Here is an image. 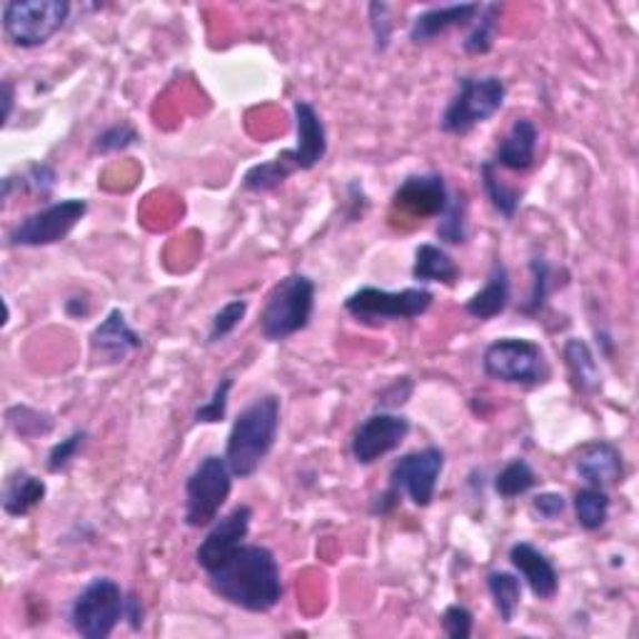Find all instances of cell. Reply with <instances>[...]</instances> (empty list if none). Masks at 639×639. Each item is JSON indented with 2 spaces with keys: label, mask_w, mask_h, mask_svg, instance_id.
<instances>
[{
  "label": "cell",
  "mask_w": 639,
  "mask_h": 639,
  "mask_svg": "<svg viewBox=\"0 0 639 639\" xmlns=\"http://www.w3.org/2000/svg\"><path fill=\"white\" fill-rule=\"evenodd\" d=\"M208 575L210 590L232 607L266 615L282 600V572L276 552L262 545L242 542Z\"/></svg>",
  "instance_id": "obj_1"
},
{
  "label": "cell",
  "mask_w": 639,
  "mask_h": 639,
  "mask_svg": "<svg viewBox=\"0 0 639 639\" xmlns=\"http://www.w3.org/2000/svg\"><path fill=\"white\" fill-rule=\"evenodd\" d=\"M280 415L282 408L278 395H260L232 420L226 460L236 478H252L262 468V462L268 460V455L278 442Z\"/></svg>",
  "instance_id": "obj_2"
},
{
  "label": "cell",
  "mask_w": 639,
  "mask_h": 639,
  "mask_svg": "<svg viewBox=\"0 0 639 639\" xmlns=\"http://www.w3.org/2000/svg\"><path fill=\"white\" fill-rule=\"evenodd\" d=\"M316 312V282L302 272L286 276L270 296L260 312V332L270 342H282L302 332Z\"/></svg>",
  "instance_id": "obj_3"
},
{
  "label": "cell",
  "mask_w": 639,
  "mask_h": 639,
  "mask_svg": "<svg viewBox=\"0 0 639 639\" xmlns=\"http://www.w3.org/2000/svg\"><path fill=\"white\" fill-rule=\"evenodd\" d=\"M482 372L487 378L520 388H537L550 380V362L540 342L525 338H500L482 352Z\"/></svg>",
  "instance_id": "obj_4"
},
{
  "label": "cell",
  "mask_w": 639,
  "mask_h": 639,
  "mask_svg": "<svg viewBox=\"0 0 639 639\" xmlns=\"http://www.w3.org/2000/svg\"><path fill=\"white\" fill-rule=\"evenodd\" d=\"M507 98V86L502 78L482 76V78H462L455 98L445 108L440 118L442 133L448 136H468L475 128L492 120L500 113Z\"/></svg>",
  "instance_id": "obj_5"
},
{
  "label": "cell",
  "mask_w": 639,
  "mask_h": 639,
  "mask_svg": "<svg viewBox=\"0 0 639 639\" xmlns=\"http://www.w3.org/2000/svg\"><path fill=\"white\" fill-rule=\"evenodd\" d=\"M126 592L113 577H96L70 605V625L83 639H108L126 620Z\"/></svg>",
  "instance_id": "obj_6"
},
{
  "label": "cell",
  "mask_w": 639,
  "mask_h": 639,
  "mask_svg": "<svg viewBox=\"0 0 639 639\" xmlns=\"http://www.w3.org/2000/svg\"><path fill=\"white\" fill-rule=\"evenodd\" d=\"M68 16V0H10L3 6V33L16 48L33 50L60 33Z\"/></svg>",
  "instance_id": "obj_7"
},
{
  "label": "cell",
  "mask_w": 639,
  "mask_h": 639,
  "mask_svg": "<svg viewBox=\"0 0 639 639\" xmlns=\"http://www.w3.org/2000/svg\"><path fill=\"white\" fill-rule=\"evenodd\" d=\"M232 470L228 468L226 455H208L202 458L196 470L190 472L186 482V525L188 527H208L218 520L222 507L232 492Z\"/></svg>",
  "instance_id": "obj_8"
},
{
  "label": "cell",
  "mask_w": 639,
  "mask_h": 639,
  "mask_svg": "<svg viewBox=\"0 0 639 639\" xmlns=\"http://www.w3.org/2000/svg\"><path fill=\"white\" fill-rule=\"evenodd\" d=\"M435 296L428 288H405V290H380L360 288L345 300V310L362 325H385L415 320L432 308Z\"/></svg>",
  "instance_id": "obj_9"
},
{
  "label": "cell",
  "mask_w": 639,
  "mask_h": 639,
  "mask_svg": "<svg viewBox=\"0 0 639 639\" xmlns=\"http://www.w3.org/2000/svg\"><path fill=\"white\" fill-rule=\"evenodd\" d=\"M88 216V200L66 198L50 206L30 212L18 226L10 230V246L18 248H48L63 242L78 222Z\"/></svg>",
  "instance_id": "obj_10"
},
{
  "label": "cell",
  "mask_w": 639,
  "mask_h": 639,
  "mask_svg": "<svg viewBox=\"0 0 639 639\" xmlns=\"http://www.w3.org/2000/svg\"><path fill=\"white\" fill-rule=\"evenodd\" d=\"M445 470V452L440 448H422L405 455L390 472V487L405 495L415 507H430L438 492L440 475Z\"/></svg>",
  "instance_id": "obj_11"
},
{
  "label": "cell",
  "mask_w": 639,
  "mask_h": 639,
  "mask_svg": "<svg viewBox=\"0 0 639 639\" xmlns=\"http://www.w3.org/2000/svg\"><path fill=\"white\" fill-rule=\"evenodd\" d=\"M410 420L405 415L398 412H375L370 418H365L360 422V428L355 430L352 442H350V452L352 460L368 468V465H375L382 460L385 455H390L400 448V445L408 440L410 435Z\"/></svg>",
  "instance_id": "obj_12"
},
{
  "label": "cell",
  "mask_w": 639,
  "mask_h": 639,
  "mask_svg": "<svg viewBox=\"0 0 639 639\" xmlns=\"http://www.w3.org/2000/svg\"><path fill=\"white\" fill-rule=\"evenodd\" d=\"M448 202L450 190L440 172H422V176L405 178L392 196V208L412 220L440 218Z\"/></svg>",
  "instance_id": "obj_13"
},
{
  "label": "cell",
  "mask_w": 639,
  "mask_h": 639,
  "mask_svg": "<svg viewBox=\"0 0 639 639\" xmlns=\"http://www.w3.org/2000/svg\"><path fill=\"white\" fill-rule=\"evenodd\" d=\"M252 525V510L248 505H238L236 510H230L226 517L212 522L206 540L200 542L196 552V562L202 570L210 572L212 567H218L226 557H230L238 547L246 542Z\"/></svg>",
  "instance_id": "obj_14"
},
{
  "label": "cell",
  "mask_w": 639,
  "mask_h": 639,
  "mask_svg": "<svg viewBox=\"0 0 639 639\" xmlns=\"http://www.w3.org/2000/svg\"><path fill=\"white\" fill-rule=\"evenodd\" d=\"M292 113H296L298 143L296 148L282 150V156L290 160V166L296 170L318 168L328 156V130H325L322 118L308 100H296Z\"/></svg>",
  "instance_id": "obj_15"
},
{
  "label": "cell",
  "mask_w": 639,
  "mask_h": 639,
  "mask_svg": "<svg viewBox=\"0 0 639 639\" xmlns=\"http://www.w3.org/2000/svg\"><path fill=\"white\" fill-rule=\"evenodd\" d=\"M143 348V338L130 328L123 310H110L108 318L90 332V355L98 365H118L130 352Z\"/></svg>",
  "instance_id": "obj_16"
},
{
  "label": "cell",
  "mask_w": 639,
  "mask_h": 639,
  "mask_svg": "<svg viewBox=\"0 0 639 639\" xmlns=\"http://www.w3.org/2000/svg\"><path fill=\"white\" fill-rule=\"evenodd\" d=\"M575 470L590 487H615L625 478V458L620 448L610 440H592L577 452Z\"/></svg>",
  "instance_id": "obj_17"
},
{
  "label": "cell",
  "mask_w": 639,
  "mask_h": 639,
  "mask_svg": "<svg viewBox=\"0 0 639 639\" xmlns=\"http://www.w3.org/2000/svg\"><path fill=\"white\" fill-rule=\"evenodd\" d=\"M510 562L537 600H552L560 592V572L542 550L530 542H515L510 547Z\"/></svg>",
  "instance_id": "obj_18"
},
{
  "label": "cell",
  "mask_w": 639,
  "mask_h": 639,
  "mask_svg": "<svg viewBox=\"0 0 639 639\" xmlns=\"http://www.w3.org/2000/svg\"><path fill=\"white\" fill-rule=\"evenodd\" d=\"M480 3H455V6H438L422 10L420 16H415L410 26V40L412 43H432L435 38H440L455 28L472 26L475 18L480 16Z\"/></svg>",
  "instance_id": "obj_19"
},
{
  "label": "cell",
  "mask_w": 639,
  "mask_h": 639,
  "mask_svg": "<svg viewBox=\"0 0 639 639\" xmlns=\"http://www.w3.org/2000/svg\"><path fill=\"white\" fill-rule=\"evenodd\" d=\"M537 143H540V130H537V126L530 118H517L502 138V143L497 146L492 162L497 168L512 172L530 170L537 160Z\"/></svg>",
  "instance_id": "obj_20"
},
{
  "label": "cell",
  "mask_w": 639,
  "mask_h": 639,
  "mask_svg": "<svg viewBox=\"0 0 639 639\" xmlns=\"http://www.w3.org/2000/svg\"><path fill=\"white\" fill-rule=\"evenodd\" d=\"M510 296H512L510 272H507L502 260H495L485 288L480 292H475L465 310H468V316H472L475 320L487 322L497 316H502L507 306H510Z\"/></svg>",
  "instance_id": "obj_21"
},
{
  "label": "cell",
  "mask_w": 639,
  "mask_h": 639,
  "mask_svg": "<svg viewBox=\"0 0 639 639\" xmlns=\"http://www.w3.org/2000/svg\"><path fill=\"white\" fill-rule=\"evenodd\" d=\"M412 278L422 282V286L425 282H440V286L450 288L460 280V268L448 250L432 246V242H425V246L415 250Z\"/></svg>",
  "instance_id": "obj_22"
},
{
  "label": "cell",
  "mask_w": 639,
  "mask_h": 639,
  "mask_svg": "<svg viewBox=\"0 0 639 639\" xmlns=\"http://www.w3.org/2000/svg\"><path fill=\"white\" fill-rule=\"evenodd\" d=\"M562 355H565L567 372H570V380L577 392L592 395L600 390L602 372H600V365H597L595 360V352L590 345L580 338H570L565 342Z\"/></svg>",
  "instance_id": "obj_23"
},
{
  "label": "cell",
  "mask_w": 639,
  "mask_h": 639,
  "mask_svg": "<svg viewBox=\"0 0 639 639\" xmlns=\"http://www.w3.org/2000/svg\"><path fill=\"white\" fill-rule=\"evenodd\" d=\"M46 492H48V487L43 480L26 470H20L16 475H10L6 482L3 510L10 517H26L46 500Z\"/></svg>",
  "instance_id": "obj_24"
},
{
  "label": "cell",
  "mask_w": 639,
  "mask_h": 639,
  "mask_svg": "<svg viewBox=\"0 0 639 639\" xmlns=\"http://www.w3.org/2000/svg\"><path fill=\"white\" fill-rule=\"evenodd\" d=\"M572 507H575L577 525H580L587 532H597V530H602L607 520H610L612 500L602 487L587 485L582 487V490H577Z\"/></svg>",
  "instance_id": "obj_25"
},
{
  "label": "cell",
  "mask_w": 639,
  "mask_h": 639,
  "mask_svg": "<svg viewBox=\"0 0 639 639\" xmlns=\"http://www.w3.org/2000/svg\"><path fill=\"white\" fill-rule=\"evenodd\" d=\"M480 180H482L487 200L492 202V208L500 212L505 220H512L517 216V208H520V198H522L520 188L507 186V182L500 178V168H497L492 160H485L480 166Z\"/></svg>",
  "instance_id": "obj_26"
},
{
  "label": "cell",
  "mask_w": 639,
  "mask_h": 639,
  "mask_svg": "<svg viewBox=\"0 0 639 639\" xmlns=\"http://www.w3.org/2000/svg\"><path fill=\"white\" fill-rule=\"evenodd\" d=\"M487 590H490L492 597V605L497 615H500V620L505 625H512L517 610H520V602H522V582L520 577L512 575V572H490L487 575Z\"/></svg>",
  "instance_id": "obj_27"
},
{
  "label": "cell",
  "mask_w": 639,
  "mask_h": 639,
  "mask_svg": "<svg viewBox=\"0 0 639 639\" xmlns=\"http://www.w3.org/2000/svg\"><path fill=\"white\" fill-rule=\"evenodd\" d=\"M500 16H502V8L497 6V3L482 6L480 16L475 18V23H472V30L468 33V38L462 40L465 53H470V56H487V53H490V50L495 48L497 30H500Z\"/></svg>",
  "instance_id": "obj_28"
},
{
  "label": "cell",
  "mask_w": 639,
  "mask_h": 639,
  "mask_svg": "<svg viewBox=\"0 0 639 639\" xmlns=\"http://www.w3.org/2000/svg\"><path fill=\"white\" fill-rule=\"evenodd\" d=\"M292 172H298L296 168L290 166V160L286 156H278L268 162H260V166H252L246 178H242V188L248 192H270L280 188L282 182L290 180Z\"/></svg>",
  "instance_id": "obj_29"
},
{
  "label": "cell",
  "mask_w": 639,
  "mask_h": 639,
  "mask_svg": "<svg viewBox=\"0 0 639 639\" xmlns=\"http://www.w3.org/2000/svg\"><path fill=\"white\" fill-rule=\"evenodd\" d=\"M495 492L505 497V500H515V497L527 495L537 485V472L532 470V465L515 458L512 462H507L505 468L495 475Z\"/></svg>",
  "instance_id": "obj_30"
},
{
  "label": "cell",
  "mask_w": 639,
  "mask_h": 639,
  "mask_svg": "<svg viewBox=\"0 0 639 639\" xmlns=\"http://www.w3.org/2000/svg\"><path fill=\"white\" fill-rule=\"evenodd\" d=\"M6 420H8V428L23 440L46 438V435L56 428L53 415L28 408V405H13V408H8Z\"/></svg>",
  "instance_id": "obj_31"
},
{
  "label": "cell",
  "mask_w": 639,
  "mask_h": 639,
  "mask_svg": "<svg viewBox=\"0 0 639 639\" xmlns=\"http://www.w3.org/2000/svg\"><path fill=\"white\" fill-rule=\"evenodd\" d=\"M438 238L448 242V246H462V242H468V200H465L462 192L450 196L448 208H445L440 216Z\"/></svg>",
  "instance_id": "obj_32"
},
{
  "label": "cell",
  "mask_w": 639,
  "mask_h": 639,
  "mask_svg": "<svg viewBox=\"0 0 639 639\" xmlns=\"http://www.w3.org/2000/svg\"><path fill=\"white\" fill-rule=\"evenodd\" d=\"M56 182H58V172L53 168L46 166V162H33V166H28L18 178L8 176L3 180V190H10V188L18 186V192L26 190V192H33V196L46 198V196H50V192H53Z\"/></svg>",
  "instance_id": "obj_33"
},
{
  "label": "cell",
  "mask_w": 639,
  "mask_h": 639,
  "mask_svg": "<svg viewBox=\"0 0 639 639\" xmlns=\"http://www.w3.org/2000/svg\"><path fill=\"white\" fill-rule=\"evenodd\" d=\"M530 276H532V288H530V296L520 306L522 316H540V310L545 308L547 298H550V278H552V268L550 262L545 258H532L530 260Z\"/></svg>",
  "instance_id": "obj_34"
},
{
  "label": "cell",
  "mask_w": 639,
  "mask_h": 639,
  "mask_svg": "<svg viewBox=\"0 0 639 639\" xmlns=\"http://www.w3.org/2000/svg\"><path fill=\"white\" fill-rule=\"evenodd\" d=\"M248 316V300H230L222 306L216 316L210 320V330H208V342H222L236 332L242 320Z\"/></svg>",
  "instance_id": "obj_35"
},
{
  "label": "cell",
  "mask_w": 639,
  "mask_h": 639,
  "mask_svg": "<svg viewBox=\"0 0 639 639\" xmlns=\"http://www.w3.org/2000/svg\"><path fill=\"white\" fill-rule=\"evenodd\" d=\"M140 143V133L136 130V126L130 123H116L106 128L103 133H98V138L93 140V150L100 156H110V153H123V150L133 148Z\"/></svg>",
  "instance_id": "obj_36"
},
{
  "label": "cell",
  "mask_w": 639,
  "mask_h": 639,
  "mask_svg": "<svg viewBox=\"0 0 639 639\" xmlns=\"http://www.w3.org/2000/svg\"><path fill=\"white\" fill-rule=\"evenodd\" d=\"M230 390H232V378H222L216 390H212L210 400H206L196 410V422L200 425H216L222 422L228 415V402H230Z\"/></svg>",
  "instance_id": "obj_37"
},
{
  "label": "cell",
  "mask_w": 639,
  "mask_h": 639,
  "mask_svg": "<svg viewBox=\"0 0 639 639\" xmlns=\"http://www.w3.org/2000/svg\"><path fill=\"white\" fill-rule=\"evenodd\" d=\"M86 440H88V432L86 430H76V432H70L66 440L56 442L53 448H50V452H48V470L50 472L68 470V465L78 458L80 450H83Z\"/></svg>",
  "instance_id": "obj_38"
},
{
  "label": "cell",
  "mask_w": 639,
  "mask_h": 639,
  "mask_svg": "<svg viewBox=\"0 0 639 639\" xmlns=\"http://www.w3.org/2000/svg\"><path fill=\"white\" fill-rule=\"evenodd\" d=\"M475 630V617L462 605H450L448 610L442 612V632L452 639H468L472 637Z\"/></svg>",
  "instance_id": "obj_39"
},
{
  "label": "cell",
  "mask_w": 639,
  "mask_h": 639,
  "mask_svg": "<svg viewBox=\"0 0 639 639\" xmlns=\"http://www.w3.org/2000/svg\"><path fill=\"white\" fill-rule=\"evenodd\" d=\"M370 26L375 36V46L378 50H385L390 43L392 36V23H390V8L385 3H370Z\"/></svg>",
  "instance_id": "obj_40"
},
{
  "label": "cell",
  "mask_w": 639,
  "mask_h": 639,
  "mask_svg": "<svg viewBox=\"0 0 639 639\" xmlns=\"http://www.w3.org/2000/svg\"><path fill=\"white\" fill-rule=\"evenodd\" d=\"M567 510V500L560 492H540L532 497V512L542 520H557Z\"/></svg>",
  "instance_id": "obj_41"
},
{
  "label": "cell",
  "mask_w": 639,
  "mask_h": 639,
  "mask_svg": "<svg viewBox=\"0 0 639 639\" xmlns=\"http://www.w3.org/2000/svg\"><path fill=\"white\" fill-rule=\"evenodd\" d=\"M126 620H128V625H130V630H140V627H143V622H146V610H143V602H140V597L138 595H133L130 592L128 597H126Z\"/></svg>",
  "instance_id": "obj_42"
},
{
  "label": "cell",
  "mask_w": 639,
  "mask_h": 639,
  "mask_svg": "<svg viewBox=\"0 0 639 639\" xmlns=\"http://www.w3.org/2000/svg\"><path fill=\"white\" fill-rule=\"evenodd\" d=\"M66 312L73 320H83L90 316V300L88 296H73L66 300Z\"/></svg>",
  "instance_id": "obj_43"
},
{
  "label": "cell",
  "mask_w": 639,
  "mask_h": 639,
  "mask_svg": "<svg viewBox=\"0 0 639 639\" xmlns=\"http://www.w3.org/2000/svg\"><path fill=\"white\" fill-rule=\"evenodd\" d=\"M13 100H16L13 83H10V80H6V83H3V123H8L10 113H13Z\"/></svg>",
  "instance_id": "obj_44"
}]
</instances>
